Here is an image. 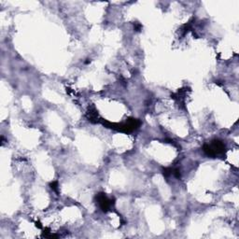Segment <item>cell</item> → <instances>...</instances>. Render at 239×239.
<instances>
[{
  "instance_id": "1",
  "label": "cell",
  "mask_w": 239,
  "mask_h": 239,
  "mask_svg": "<svg viewBox=\"0 0 239 239\" xmlns=\"http://www.w3.org/2000/svg\"><path fill=\"white\" fill-rule=\"evenodd\" d=\"M100 123L105 127H107V128H110L112 130L125 133V134H129V133H132L134 131L137 130L141 125V121L134 118H128L125 123H110V121H106L104 119H101Z\"/></svg>"
},
{
  "instance_id": "2",
  "label": "cell",
  "mask_w": 239,
  "mask_h": 239,
  "mask_svg": "<svg viewBox=\"0 0 239 239\" xmlns=\"http://www.w3.org/2000/svg\"><path fill=\"white\" fill-rule=\"evenodd\" d=\"M203 151L208 156L216 158L219 155H223L226 152V147L224 143L219 139H214L210 144H205L203 146Z\"/></svg>"
},
{
  "instance_id": "3",
  "label": "cell",
  "mask_w": 239,
  "mask_h": 239,
  "mask_svg": "<svg viewBox=\"0 0 239 239\" xmlns=\"http://www.w3.org/2000/svg\"><path fill=\"white\" fill-rule=\"evenodd\" d=\"M94 200L97 204H98L99 208H100L101 211L104 213H107L110 210L111 206H113L115 205V199H109L105 192H98L96 193L94 197Z\"/></svg>"
},
{
  "instance_id": "4",
  "label": "cell",
  "mask_w": 239,
  "mask_h": 239,
  "mask_svg": "<svg viewBox=\"0 0 239 239\" xmlns=\"http://www.w3.org/2000/svg\"><path fill=\"white\" fill-rule=\"evenodd\" d=\"M86 118L88 119V121L92 123H97L100 121V119L99 118V115L97 110L94 109V107H90L88 109L87 113H86Z\"/></svg>"
},
{
  "instance_id": "5",
  "label": "cell",
  "mask_w": 239,
  "mask_h": 239,
  "mask_svg": "<svg viewBox=\"0 0 239 239\" xmlns=\"http://www.w3.org/2000/svg\"><path fill=\"white\" fill-rule=\"evenodd\" d=\"M163 175L165 178H169L171 175H173V168L172 167H164L163 168Z\"/></svg>"
},
{
  "instance_id": "6",
  "label": "cell",
  "mask_w": 239,
  "mask_h": 239,
  "mask_svg": "<svg viewBox=\"0 0 239 239\" xmlns=\"http://www.w3.org/2000/svg\"><path fill=\"white\" fill-rule=\"evenodd\" d=\"M49 186L51 187V189H52V191H54V192H56V193H59V190H58V182L57 181L49 182Z\"/></svg>"
},
{
  "instance_id": "7",
  "label": "cell",
  "mask_w": 239,
  "mask_h": 239,
  "mask_svg": "<svg viewBox=\"0 0 239 239\" xmlns=\"http://www.w3.org/2000/svg\"><path fill=\"white\" fill-rule=\"evenodd\" d=\"M173 175H174L175 178H180V177H181V174H180V170L178 169V168H173Z\"/></svg>"
},
{
  "instance_id": "8",
  "label": "cell",
  "mask_w": 239,
  "mask_h": 239,
  "mask_svg": "<svg viewBox=\"0 0 239 239\" xmlns=\"http://www.w3.org/2000/svg\"><path fill=\"white\" fill-rule=\"evenodd\" d=\"M134 28L136 32H140L141 29H142V25H141L139 22H134Z\"/></svg>"
},
{
  "instance_id": "9",
  "label": "cell",
  "mask_w": 239,
  "mask_h": 239,
  "mask_svg": "<svg viewBox=\"0 0 239 239\" xmlns=\"http://www.w3.org/2000/svg\"><path fill=\"white\" fill-rule=\"evenodd\" d=\"M35 224H36V227H38V229H42V225H41V223H40L39 221H36Z\"/></svg>"
},
{
  "instance_id": "10",
  "label": "cell",
  "mask_w": 239,
  "mask_h": 239,
  "mask_svg": "<svg viewBox=\"0 0 239 239\" xmlns=\"http://www.w3.org/2000/svg\"><path fill=\"white\" fill-rule=\"evenodd\" d=\"M90 63H91V59H86V61L84 62L85 65H88V64H90Z\"/></svg>"
}]
</instances>
